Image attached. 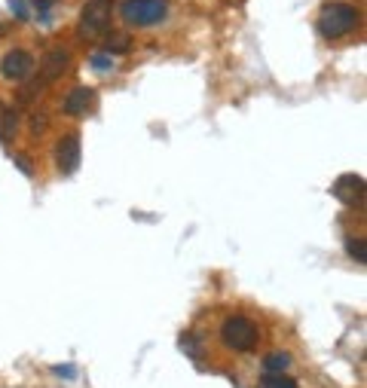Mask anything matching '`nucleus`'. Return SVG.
Masks as SVG:
<instances>
[{"mask_svg":"<svg viewBox=\"0 0 367 388\" xmlns=\"http://www.w3.org/2000/svg\"><path fill=\"white\" fill-rule=\"evenodd\" d=\"M55 373H58V376H68V379H74V376H77V373H74V370H71V364H64V367H55Z\"/></svg>","mask_w":367,"mask_h":388,"instance_id":"obj_20","label":"nucleus"},{"mask_svg":"<svg viewBox=\"0 0 367 388\" xmlns=\"http://www.w3.org/2000/svg\"><path fill=\"white\" fill-rule=\"evenodd\" d=\"M261 388H297V382L285 373H263Z\"/></svg>","mask_w":367,"mask_h":388,"instance_id":"obj_13","label":"nucleus"},{"mask_svg":"<svg viewBox=\"0 0 367 388\" xmlns=\"http://www.w3.org/2000/svg\"><path fill=\"white\" fill-rule=\"evenodd\" d=\"M10 10H13V15H15L19 22L28 19V10H25V0H10Z\"/></svg>","mask_w":367,"mask_h":388,"instance_id":"obj_16","label":"nucleus"},{"mask_svg":"<svg viewBox=\"0 0 367 388\" xmlns=\"http://www.w3.org/2000/svg\"><path fill=\"white\" fill-rule=\"evenodd\" d=\"M126 25H135V28H150V25L162 22L169 15V0H123L120 6Z\"/></svg>","mask_w":367,"mask_h":388,"instance_id":"obj_4","label":"nucleus"},{"mask_svg":"<svg viewBox=\"0 0 367 388\" xmlns=\"http://www.w3.org/2000/svg\"><path fill=\"white\" fill-rule=\"evenodd\" d=\"M364 178L361 174H343V178H337L333 181V196H337L343 205L349 208H361L364 205Z\"/></svg>","mask_w":367,"mask_h":388,"instance_id":"obj_6","label":"nucleus"},{"mask_svg":"<svg viewBox=\"0 0 367 388\" xmlns=\"http://www.w3.org/2000/svg\"><path fill=\"white\" fill-rule=\"evenodd\" d=\"M346 251H349V257L358 260V263H367V251H364V239H346Z\"/></svg>","mask_w":367,"mask_h":388,"instance_id":"obj_14","label":"nucleus"},{"mask_svg":"<svg viewBox=\"0 0 367 388\" xmlns=\"http://www.w3.org/2000/svg\"><path fill=\"white\" fill-rule=\"evenodd\" d=\"M0 74L10 83L31 80V74H34V55L25 53V49H10V53L4 55V62H0Z\"/></svg>","mask_w":367,"mask_h":388,"instance_id":"obj_5","label":"nucleus"},{"mask_svg":"<svg viewBox=\"0 0 367 388\" xmlns=\"http://www.w3.org/2000/svg\"><path fill=\"white\" fill-rule=\"evenodd\" d=\"M71 67V53L64 46H53L46 49L43 62H40V80L43 83H55L58 77H64V71Z\"/></svg>","mask_w":367,"mask_h":388,"instance_id":"obj_8","label":"nucleus"},{"mask_svg":"<svg viewBox=\"0 0 367 388\" xmlns=\"http://www.w3.org/2000/svg\"><path fill=\"white\" fill-rule=\"evenodd\" d=\"M49 10H53V0H37V13L40 15H46Z\"/></svg>","mask_w":367,"mask_h":388,"instance_id":"obj_19","label":"nucleus"},{"mask_svg":"<svg viewBox=\"0 0 367 388\" xmlns=\"http://www.w3.org/2000/svg\"><path fill=\"white\" fill-rule=\"evenodd\" d=\"M358 10L352 4H324L319 19H315V28L324 40H343L346 34H352L358 28Z\"/></svg>","mask_w":367,"mask_h":388,"instance_id":"obj_1","label":"nucleus"},{"mask_svg":"<svg viewBox=\"0 0 367 388\" xmlns=\"http://www.w3.org/2000/svg\"><path fill=\"white\" fill-rule=\"evenodd\" d=\"M55 168L62 174H74L80 168V134H64L55 144Z\"/></svg>","mask_w":367,"mask_h":388,"instance_id":"obj_7","label":"nucleus"},{"mask_svg":"<svg viewBox=\"0 0 367 388\" xmlns=\"http://www.w3.org/2000/svg\"><path fill=\"white\" fill-rule=\"evenodd\" d=\"M15 125H19V116H15V111H13V107H4V104H0V141L13 138Z\"/></svg>","mask_w":367,"mask_h":388,"instance_id":"obj_11","label":"nucleus"},{"mask_svg":"<svg viewBox=\"0 0 367 388\" xmlns=\"http://www.w3.org/2000/svg\"><path fill=\"white\" fill-rule=\"evenodd\" d=\"M132 49V37L129 34H111L107 37V55H123Z\"/></svg>","mask_w":367,"mask_h":388,"instance_id":"obj_12","label":"nucleus"},{"mask_svg":"<svg viewBox=\"0 0 367 388\" xmlns=\"http://www.w3.org/2000/svg\"><path fill=\"white\" fill-rule=\"evenodd\" d=\"M31 132H34V134L46 132V116H43V113H34V116H31Z\"/></svg>","mask_w":367,"mask_h":388,"instance_id":"obj_17","label":"nucleus"},{"mask_svg":"<svg viewBox=\"0 0 367 388\" xmlns=\"http://www.w3.org/2000/svg\"><path fill=\"white\" fill-rule=\"evenodd\" d=\"M92 104H95V92L86 89V86H77L74 92H68V98L62 101V111L68 116H83Z\"/></svg>","mask_w":367,"mask_h":388,"instance_id":"obj_9","label":"nucleus"},{"mask_svg":"<svg viewBox=\"0 0 367 388\" xmlns=\"http://www.w3.org/2000/svg\"><path fill=\"white\" fill-rule=\"evenodd\" d=\"M221 340L233 352H251L257 345V340H261V331H257V324L251 321V318L230 315L227 321L221 324Z\"/></svg>","mask_w":367,"mask_h":388,"instance_id":"obj_2","label":"nucleus"},{"mask_svg":"<svg viewBox=\"0 0 367 388\" xmlns=\"http://www.w3.org/2000/svg\"><path fill=\"white\" fill-rule=\"evenodd\" d=\"M291 367V355L288 352H272L263 358V373H285Z\"/></svg>","mask_w":367,"mask_h":388,"instance_id":"obj_10","label":"nucleus"},{"mask_svg":"<svg viewBox=\"0 0 367 388\" xmlns=\"http://www.w3.org/2000/svg\"><path fill=\"white\" fill-rule=\"evenodd\" d=\"M13 159H15V165H19L25 174H34V165H31V162H28V159H25V156H13Z\"/></svg>","mask_w":367,"mask_h":388,"instance_id":"obj_18","label":"nucleus"},{"mask_svg":"<svg viewBox=\"0 0 367 388\" xmlns=\"http://www.w3.org/2000/svg\"><path fill=\"white\" fill-rule=\"evenodd\" d=\"M111 15H113V0H86L80 13V37L83 40H98L111 31Z\"/></svg>","mask_w":367,"mask_h":388,"instance_id":"obj_3","label":"nucleus"},{"mask_svg":"<svg viewBox=\"0 0 367 388\" xmlns=\"http://www.w3.org/2000/svg\"><path fill=\"white\" fill-rule=\"evenodd\" d=\"M89 64L95 67V71H102V74H111L113 71V55H107V53H95L89 58Z\"/></svg>","mask_w":367,"mask_h":388,"instance_id":"obj_15","label":"nucleus"}]
</instances>
